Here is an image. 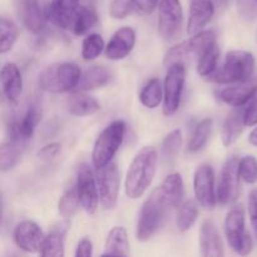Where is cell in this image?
I'll list each match as a JSON object with an SVG mask.
<instances>
[{
  "label": "cell",
  "mask_w": 257,
  "mask_h": 257,
  "mask_svg": "<svg viewBox=\"0 0 257 257\" xmlns=\"http://www.w3.org/2000/svg\"><path fill=\"white\" fill-rule=\"evenodd\" d=\"M136 44V32L131 27H123L113 34L105 47V57L110 60L124 59Z\"/></svg>",
  "instance_id": "obj_16"
},
{
  "label": "cell",
  "mask_w": 257,
  "mask_h": 257,
  "mask_svg": "<svg viewBox=\"0 0 257 257\" xmlns=\"http://www.w3.org/2000/svg\"><path fill=\"white\" fill-rule=\"evenodd\" d=\"M160 190L168 205L171 206V208L180 207L183 200V195H185L183 180L180 173L168 175L162 182V185L160 186Z\"/></svg>",
  "instance_id": "obj_24"
},
{
  "label": "cell",
  "mask_w": 257,
  "mask_h": 257,
  "mask_svg": "<svg viewBox=\"0 0 257 257\" xmlns=\"http://www.w3.org/2000/svg\"><path fill=\"white\" fill-rule=\"evenodd\" d=\"M93 255V243L89 238H83L79 241L75 250V257H89Z\"/></svg>",
  "instance_id": "obj_45"
},
{
  "label": "cell",
  "mask_w": 257,
  "mask_h": 257,
  "mask_svg": "<svg viewBox=\"0 0 257 257\" xmlns=\"http://www.w3.org/2000/svg\"><path fill=\"white\" fill-rule=\"evenodd\" d=\"M193 191L197 202L206 210H212L217 201L215 190V175L210 165L198 166L193 175Z\"/></svg>",
  "instance_id": "obj_11"
},
{
  "label": "cell",
  "mask_w": 257,
  "mask_h": 257,
  "mask_svg": "<svg viewBox=\"0 0 257 257\" xmlns=\"http://www.w3.org/2000/svg\"><path fill=\"white\" fill-rule=\"evenodd\" d=\"M3 93L13 104H17L23 92V78L20 70L14 63H5L0 73Z\"/></svg>",
  "instance_id": "obj_20"
},
{
  "label": "cell",
  "mask_w": 257,
  "mask_h": 257,
  "mask_svg": "<svg viewBox=\"0 0 257 257\" xmlns=\"http://www.w3.org/2000/svg\"><path fill=\"white\" fill-rule=\"evenodd\" d=\"M162 83L158 78H152L148 80L147 84L143 87L140 94V100L148 109H155L161 104L163 99Z\"/></svg>",
  "instance_id": "obj_28"
},
{
  "label": "cell",
  "mask_w": 257,
  "mask_h": 257,
  "mask_svg": "<svg viewBox=\"0 0 257 257\" xmlns=\"http://www.w3.org/2000/svg\"><path fill=\"white\" fill-rule=\"evenodd\" d=\"M80 75V68L75 63H54L40 73L38 84L44 92L65 93L77 88Z\"/></svg>",
  "instance_id": "obj_4"
},
{
  "label": "cell",
  "mask_w": 257,
  "mask_h": 257,
  "mask_svg": "<svg viewBox=\"0 0 257 257\" xmlns=\"http://www.w3.org/2000/svg\"><path fill=\"white\" fill-rule=\"evenodd\" d=\"M40 119H42V114H40L39 109L35 107L29 108L19 123L12 124L13 141H22L32 138Z\"/></svg>",
  "instance_id": "obj_25"
},
{
  "label": "cell",
  "mask_w": 257,
  "mask_h": 257,
  "mask_svg": "<svg viewBox=\"0 0 257 257\" xmlns=\"http://www.w3.org/2000/svg\"><path fill=\"white\" fill-rule=\"evenodd\" d=\"M213 120L211 118H205L196 125L191 140L188 142V151L190 152H198L206 146L210 140L211 132H212Z\"/></svg>",
  "instance_id": "obj_31"
},
{
  "label": "cell",
  "mask_w": 257,
  "mask_h": 257,
  "mask_svg": "<svg viewBox=\"0 0 257 257\" xmlns=\"http://www.w3.org/2000/svg\"><path fill=\"white\" fill-rule=\"evenodd\" d=\"M98 22V17L95 10L92 7H88V5H83L79 7L77 13V17H75L74 25H73V33L75 35H83L88 32L89 29H92Z\"/></svg>",
  "instance_id": "obj_32"
},
{
  "label": "cell",
  "mask_w": 257,
  "mask_h": 257,
  "mask_svg": "<svg viewBox=\"0 0 257 257\" xmlns=\"http://www.w3.org/2000/svg\"><path fill=\"white\" fill-rule=\"evenodd\" d=\"M186 82L185 63H177L168 68L165 78V94H163V113L171 117L178 110Z\"/></svg>",
  "instance_id": "obj_7"
},
{
  "label": "cell",
  "mask_w": 257,
  "mask_h": 257,
  "mask_svg": "<svg viewBox=\"0 0 257 257\" xmlns=\"http://www.w3.org/2000/svg\"><path fill=\"white\" fill-rule=\"evenodd\" d=\"M255 69V58L246 50H231L226 54L223 64L216 68L207 80L217 84H232L251 79Z\"/></svg>",
  "instance_id": "obj_3"
},
{
  "label": "cell",
  "mask_w": 257,
  "mask_h": 257,
  "mask_svg": "<svg viewBox=\"0 0 257 257\" xmlns=\"http://www.w3.org/2000/svg\"><path fill=\"white\" fill-rule=\"evenodd\" d=\"M218 59H220V49L217 47V43L208 48L207 50L202 53L198 57L197 60V73L201 77L207 78L208 75L212 74L217 68Z\"/></svg>",
  "instance_id": "obj_34"
},
{
  "label": "cell",
  "mask_w": 257,
  "mask_h": 257,
  "mask_svg": "<svg viewBox=\"0 0 257 257\" xmlns=\"http://www.w3.org/2000/svg\"><path fill=\"white\" fill-rule=\"evenodd\" d=\"M125 135V123L114 120L98 136L92 152V161L95 168H100L110 163L115 153L122 146Z\"/></svg>",
  "instance_id": "obj_5"
},
{
  "label": "cell",
  "mask_w": 257,
  "mask_h": 257,
  "mask_svg": "<svg viewBox=\"0 0 257 257\" xmlns=\"http://www.w3.org/2000/svg\"><path fill=\"white\" fill-rule=\"evenodd\" d=\"M19 141L3 143L0 147V170L2 172L12 170L19 161L22 156V150L19 147Z\"/></svg>",
  "instance_id": "obj_35"
},
{
  "label": "cell",
  "mask_w": 257,
  "mask_h": 257,
  "mask_svg": "<svg viewBox=\"0 0 257 257\" xmlns=\"http://www.w3.org/2000/svg\"><path fill=\"white\" fill-rule=\"evenodd\" d=\"M45 236L34 221L25 220L18 223L14 230V241L20 250L25 252H40Z\"/></svg>",
  "instance_id": "obj_13"
},
{
  "label": "cell",
  "mask_w": 257,
  "mask_h": 257,
  "mask_svg": "<svg viewBox=\"0 0 257 257\" xmlns=\"http://www.w3.org/2000/svg\"><path fill=\"white\" fill-rule=\"evenodd\" d=\"M135 9V0H112L109 14L113 19H124Z\"/></svg>",
  "instance_id": "obj_41"
},
{
  "label": "cell",
  "mask_w": 257,
  "mask_h": 257,
  "mask_svg": "<svg viewBox=\"0 0 257 257\" xmlns=\"http://www.w3.org/2000/svg\"><path fill=\"white\" fill-rule=\"evenodd\" d=\"M95 181L100 205L105 210H113L117 206L119 193V170L117 163L110 162L104 167L95 168Z\"/></svg>",
  "instance_id": "obj_8"
},
{
  "label": "cell",
  "mask_w": 257,
  "mask_h": 257,
  "mask_svg": "<svg viewBox=\"0 0 257 257\" xmlns=\"http://www.w3.org/2000/svg\"><path fill=\"white\" fill-rule=\"evenodd\" d=\"M105 48L104 40L97 33L89 34L82 44V57L84 60H93L99 57L100 53Z\"/></svg>",
  "instance_id": "obj_37"
},
{
  "label": "cell",
  "mask_w": 257,
  "mask_h": 257,
  "mask_svg": "<svg viewBox=\"0 0 257 257\" xmlns=\"http://www.w3.org/2000/svg\"><path fill=\"white\" fill-rule=\"evenodd\" d=\"M85 2H92V0H85Z\"/></svg>",
  "instance_id": "obj_49"
},
{
  "label": "cell",
  "mask_w": 257,
  "mask_h": 257,
  "mask_svg": "<svg viewBox=\"0 0 257 257\" xmlns=\"http://www.w3.org/2000/svg\"><path fill=\"white\" fill-rule=\"evenodd\" d=\"M60 150H62V146L59 143H50V145H47L43 148H40L38 156H39L40 160L50 161L59 155Z\"/></svg>",
  "instance_id": "obj_44"
},
{
  "label": "cell",
  "mask_w": 257,
  "mask_h": 257,
  "mask_svg": "<svg viewBox=\"0 0 257 257\" xmlns=\"http://www.w3.org/2000/svg\"><path fill=\"white\" fill-rule=\"evenodd\" d=\"M79 9V0H52L48 7V18L62 29H73Z\"/></svg>",
  "instance_id": "obj_14"
},
{
  "label": "cell",
  "mask_w": 257,
  "mask_h": 257,
  "mask_svg": "<svg viewBox=\"0 0 257 257\" xmlns=\"http://www.w3.org/2000/svg\"><path fill=\"white\" fill-rule=\"evenodd\" d=\"M67 109L74 117H85L99 112L100 104L90 95L74 94L68 99Z\"/></svg>",
  "instance_id": "obj_26"
},
{
  "label": "cell",
  "mask_w": 257,
  "mask_h": 257,
  "mask_svg": "<svg viewBox=\"0 0 257 257\" xmlns=\"http://www.w3.org/2000/svg\"><path fill=\"white\" fill-rule=\"evenodd\" d=\"M248 215H250L251 226L257 237V188L251 191L248 195Z\"/></svg>",
  "instance_id": "obj_42"
},
{
  "label": "cell",
  "mask_w": 257,
  "mask_h": 257,
  "mask_svg": "<svg viewBox=\"0 0 257 257\" xmlns=\"http://www.w3.org/2000/svg\"><path fill=\"white\" fill-rule=\"evenodd\" d=\"M238 160L236 156L230 157L223 165L217 183V201L221 206H230L240 196V173Z\"/></svg>",
  "instance_id": "obj_9"
},
{
  "label": "cell",
  "mask_w": 257,
  "mask_h": 257,
  "mask_svg": "<svg viewBox=\"0 0 257 257\" xmlns=\"http://www.w3.org/2000/svg\"><path fill=\"white\" fill-rule=\"evenodd\" d=\"M225 235L230 247L237 255L246 256L252 251V238L246 228L245 208L242 205L231 207L226 215Z\"/></svg>",
  "instance_id": "obj_6"
},
{
  "label": "cell",
  "mask_w": 257,
  "mask_h": 257,
  "mask_svg": "<svg viewBox=\"0 0 257 257\" xmlns=\"http://www.w3.org/2000/svg\"><path fill=\"white\" fill-rule=\"evenodd\" d=\"M187 42L190 45L191 55H196L198 58L205 50L216 44V33L211 29L202 30L197 34L192 35V38Z\"/></svg>",
  "instance_id": "obj_36"
},
{
  "label": "cell",
  "mask_w": 257,
  "mask_h": 257,
  "mask_svg": "<svg viewBox=\"0 0 257 257\" xmlns=\"http://www.w3.org/2000/svg\"><path fill=\"white\" fill-rule=\"evenodd\" d=\"M216 5L213 0H190L187 33L195 35L202 32L215 14Z\"/></svg>",
  "instance_id": "obj_15"
},
{
  "label": "cell",
  "mask_w": 257,
  "mask_h": 257,
  "mask_svg": "<svg viewBox=\"0 0 257 257\" xmlns=\"http://www.w3.org/2000/svg\"><path fill=\"white\" fill-rule=\"evenodd\" d=\"M19 14L24 27L30 33L42 32L48 20V13L44 12L39 0H20Z\"/></svg>",
  "instance_id": "obj_18"
},
{
  "label": "cell",
  "mask_w": 257,
  "mask_h": 257,
  "mask_svg": "<svg viewBox=\"0 0 257 257\" xmlns=\"http://www.w3.org/2000/svg\"><path fill=\"white\" fill-rule=\"evenodd\" d=\"M103 256H128L130 255V241L127 231L122 226H115L108 233L104 243Z\"/></svg>",
  "instance_id": "obj_23"
},
{
  "label": "cell",
  "mask_w": 257,
  "mask_h": 257,
  "mask_svg": "<svg viewBox=\"0 0 257 257\" xmlns=\"http://www.w3.org/2000/svg\"><path fill=\"white\" fill-rule=\"evenodd\" d=\"M200 251L205 257H222L225 255L222 238L212 220H205L200 228Z\"/></svg>",
  "instance_id": "obj_17"
},
{
  "label": "cell",
  "mask_w": 257,
  "mask_h": 257,
  "mask_svg": "<svg viewBox=\"0 0 257 257\" xmlns=\"http://www.w3.org/2000/svg\"><path fill=\"white\" fill-rule=\"evenodd\" d=\"M171 206L163 197L160 187L156 188L147 197L141 208L140 217L137 222V238L138 241L151 240L165 223Z\"/></svg>",
  "instance_id": "obj_2"
},
{
  "label": "cell",
  "mask_w": 257,
  "mask_h": 257,
  "mask_svg": "<svg viewBox=\"0 0 257 257\" xmlns=\"http://www.w3.org/2000/svg\"><path fill=\"white\" fill-rule=\"evenodd\" d=\"M183 22L180 0H160L158 4V33L165 40H172L180 34Z\"/></svg>",
  "instance_id": "obj_10"
},
{
  "label": "cell",
  "mask_w": 257,
  "mask_h": 257,
  "mask_svg": "<svg viewBox=\"0 0 257 257\" xmlns=\"http://www.w3.org/2000/svg\"><path fill=\"white\" fill-rule=\"evenodd\" d=\"M245 124L248 127L257 124V98L245 109Z\"/></svg>",
  "instance_id": "obj_46"
},
{
  "label": "cell",
  "mask_w": 257,
  "mask_h": 257,
  "mask_svg": "<svg viewBox=\"0 0 257 257\" xmlns=\"http://www.w3.org/2000/svg\"><path fill=\"white\" fill-rule=\"evenodd\" d=\"M158 0H135V12L141 15L152 14L158 7Z\"/></svg>",
  "instance_id": "obj_43"
},
{
  "label": "cell",
  "mask_w": 257,
  "mask_h": 257,
  "mask_svg": "<svg viewBox=\"0 0 257 257\" xmlns=\"http://www.w3.org/2000/svg\"><path fill=\"white\" fill-rule=\"evenodd\" d=\"M228 2H230V0H215V5L218 9H225L228 5Z\"/></svg>",
  "instance_id": "obj_48"
},
{
  "label": "cell",
  "mask_w": 257,
  "mask_h": 257,
  "mask_svg": "<svg viewBox=\"0 0 257 257\" xmlns=\"http://www.w3.org/2000/svg\"><path fill=\"white\" fill-rule=\"evenodd\" d=\"M77 188L79 195L80 206L83 210L89 215L97 211L98 203H99V193H98L97 181L93 176L92 170L88 165L83 163L78 168L77 175Z\"/></svg>",
  "instance_id": "obj_12"
},
{
  "label": "cell",
  "mask_w": 257,
  "mask_h": 257,
  "mask_svg": "<svg viewBox=\"0 0 257 257\" xmlns=\"http://www.w3.org/2000/svg\"><path fill=\"white\" fill-rule=\"evenodd\" d=\"M64 236L65 228H54L45 236L43 241L40 255L44 257H63L64 256Z\"/></svg>",
  "instance_id": "obj_27"
},
{
  "label": "cell",
  "mask_w": 257,
  "mask_h": 257,
  "mask_svg": "<svg viewBox=\"0 0 257 257\" xmlns=\"http://www.w3.org/2000/svg\"><path fill=\"white\" fill-rule=\"evenodd\" d=\"M79 206L80 200L79 195H78V188L77 185H74L72 187H68L62 195L59 202H58V212L63 218L69 220L77 213Z\"/></svg>",
  "instance_id": "obj_30"
},
{
  "label": "cell",
  "mask_w": 257,
  "mask_h": 257,
  "mask_svg": "<svg viewBox=\"0 0 257 257\" xmlns=\"http://www.w3.org/2000/svg\"><path fill=\"white\" fill-rule=\"evenodd\" d=\"M198 217V205L196 201L187 200L181 203L177 211L176 225L181 232H186L195 225Z\"/></svg>",
  "instance_id": "obj_29"
},
{
  "label": "cell",
  "mask_w": 257,
  "mask_h": 257,
  "mask_svg": "<svg viewBox=\"0 0 257 257\" xmlns=\"http://www.w3.org/2000/svg\"><path fill=\"white\" fill-rule=\"evenodd\" d=\"M157 161V151L152 146H146L138 151L125 176L124 191L128 197L137 200L145 195L156 176Z\"/></svg>",
  "instance_id": "obj_1"
},
{
  "label": "cell",
  "mask_w": 257,
  "mask_h": 257,
  "mask_svg": "<svg viewBox=\"0 0 257 257\" xmlns=\"http://www.w3.org/2000/svg\"><path fill=\"white\" fill-rule=\"evenodd\" d=\"M190 45L188 42H182L180 44L175 45L171 49H168V52L166 53L165 60H163V65L167 68H170L171 65L177 64V63H183L185 59L187 58V55H190Z\"/></svg>",
  "instance_id": "obj_39"
},
{
  "label": "cell",
  "mask_w": 257,
  "mask_h": 257,
  "mask_svg": "<svg viewBox=\"0 0 257 257\" xmlns=\"http://www.w3.org/2000/svg\"><path fill=\"white\" fill-rule=\"evenodd\" d=\"M182 146V132L181 130H173L168 133L162 142V153L165 157L172 158L180 151Z\"/></svg>",
  "instance_id": "obj_40"
},
{
  "label": "cell",
  "mask_w": 257,
  "mask_h": 257,
  "mask_svg": "<svg viewBox=\"0 0 257 257\" xmlns=\"http://www.w3.org/2000/svg\"><path fill=\"white\" fill-rule=\"evenodd\" d=\"M238 173L243 182L252 185L257 181V160L252 156H245L238 163Z\"/></svg>",
  "instance_id": "obj_38"
},
{
  "label": "cell",
  "mask_w": 257,
  "mask_h": 257,
  "mask_svg": "<svg viewBox=\"0 0 257 257\" xmlns=\"http://www.w3.org/2000/svg\"><path fill=\"white\" fill-rule=\"evenodd\" d=\"M248 142L252 146H255V147H257V127L250 133V136H248Z\"/></svg>",
  "instance_id": "obj_47"
},
{
  "label": "cell",
  "mask_w": 257,
  "mask_h": 257,
  "mask_svg": "<svg viewBox=\"0 0 257 257\" xmlns=\"http://www.w3.org/2000/svg\"><path fill=\"white\" fill-rule=\"evenodd\" d=\"M18 37H19V29L15 23L8 18L2 17V20H0V53L4 54V53L12 50V48L17 43Z\"/></svg>",
  "instance_id": "obj_33"
},
{
  "label": "cell",
  "mask_w": 257,
  "mask_h": 257,
  "mask_svg": "<svg viewBox=\"0 0 257 257\" xmlns=\"http://www.w3.org/2000/svg\"><path fill=\"white\" fill-rule=\"evenodd\" d=\"M257 94V78L240 82V84L227 87L221 90L220 97L226 104L232 107H242Z\"/></svg>",
  "instance_id": "obj_19"
},
{
  "label": "cell",
  "mask_w": 257,
  "mask_h": 257,
  "mask_svg": "<svg viewBox=\"0 0 257 257\" xmlns=\"http://www.w3.org/2000/svg\"><path fill=\"white\" fill-rule=\"evenodd\" d=\"M110 79L112 74L108 68H105L104 65H92L82 73L75 89L78 92H87L95 88L104 87L110 82Z\"/></svg>",
  "instance_id": "obj_21"
},
{
  "label": "cell",
  "mask_w": 257,
  "mask_h": 257,
  "mask_svg": "<svg viewBox=\"0 0 257 257\" xmlns=\"http://www.w3.org/2000/svg\"><path fill=\"white\" fill-rule=\"evenodd\" d=\"M245 124V110L235 109L226 117L221 132V140L225 147H230L238 140Z\"/></svg>",
  "instance_id": "obj_22"
}]
</instances>
